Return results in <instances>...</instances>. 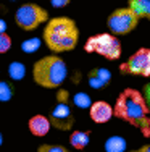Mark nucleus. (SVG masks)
<instances>
[{
  "instance_id": "obj_1",
  "label": "nucleus",
  "mask_w": 150,
  "mask_h": 152,
  "mask_svg": "<svg viewBox=\"0 0 150 152\" xmlns=\"http://www.w3.org/2000/svg\"><path fill=\"white\" fill-rule=\"evenodd\" d=\"M115 117L136 126L145 137H150V110L144 94L128 88L120 92L115 102Z\"/></svg>"
},
{
  "instance_id": "obj_2",
  "label": "nucleus",
  "mask_w": 150,
  "mask_h": 152,
  "mask_svg": "<svg viewBox=\"0 0 150 152\" xmlns=\"http://www.w3.org/2000/svg\"><path fill=\"white\" fill-rule=\"evenodd\" d=\"M44 42L52 52H71L79 42V29L74 20L55 16L44 28Z\"/></svg>"
},
{
  "instance_id": "obj_3",
  "label": "nucleus",
  "mask_w": 150,
  "mask_h": 152,
  "mask_svg": "<svg viewBox=\"0 0 150 152\" xmlns=\"http://www.w3.org/2000/svg\"><path fill=\"white\" fill-rule=\"evenodd\" d=\"M68 78V66L58 55H47L33 66V79L44 89H57Z\"/></svg>"
},
{
  "instance_id": "obj_4",
  "label": "nucleus",
  "mask_w": 150,
  "mask_h": 152,
  "mask_svg": "<svg viewBox=\"0 0 150 152\" xmlns=\"http://www.w3.org/2000/svg\"><path fill=\"white\" fill-rule=\"evenodd\" d=\"M84 50L87 53H97L108 60H118L121 57V42L115 34L100 32V34L91 36L84 44Z\"/></svg>"
},
{
  "instance_id": "obj_5",
  "label": "nucleus",
  "mask_w": 150,
  "mask_h": 152,
  "mask_svg": "<svg viewBox=\"0 0 150 152\" xmlns=\"http://www.w3.org/2000/svg\"><path fill=\"white\" fill-rule=\"evenodd\" d=\"M49 13L36 3H24L15 12V23L23 31H34L41 24L49 23Z\"/></svg>"
},
{
  "instance_id": "obj_6",
  "label": "nucleus",
  "mask_w": 150,
  "mask_h": 152,
  "mask_svg": "<svg viewBox=\"0 0 150 152\" xmlns=\"http://www.w3.org/2000/svg\"><path fill=\"white\" fill-rule=\"evenodd\" d=\"M57 105L50 112V123L53 128L60 131H70L74 125V117L70 107V92L65 89H60L57 94Z\"/></svg>"
},
{
  "instance_id": "obj_7",
  "label": "nucleus",
  "mask_w": 150,
  "mask_h": 152,
  "mask_svg": "<svg viewBox=\"0 0 150 152\" xmlns=\"http://www.w3.org/2000/svg\"><path fill=\"white\" fill-rule=\"evenodd\" d=\"M139 18L129 7L124 8H116L115 12H112L107 18V26L112 34L115 36H124L129 34L131 31H134L139 24Z\"/></svg>"
},
{
  "instance_id": "obj_8",
  "label": "nucleus",
  "mask_w": 150,
  "mask_h": 152,
  "mask_svg": "<svg viewBox=\"0 0 150 152\" xmlns=\"http://www.w3.org/2000/svg\"><path fill=\"white\" fill-rule=\"evenodd\" d=\"M120 71L133 76H150V49L141 47L126 61L120 65Z\"/></svg>"
},
{
  "instance_id": "obj_9",
  "label": "nucleus",
  "mask_w": 150,
  "mask_h": 152,
  "mask_svg": "<svg viewBox=\"0 0 150 152\" xmlns=\"http://www.w3.org/2000/svg\"><path fill=\"white\" fill-rule=\"evenodd\" d=\"M89 117L92 121L99 123H107L112 117H115V108L110 105L108 102H103V100H95L94 104L89 108Z\"/></svg>"
},
{
  "instance_id": "obj_10",
  "label": "nucleus",
  "mask_w": 150,
  "mask_h": 152,
  "mask_svg": "<svg viewBox=\"0 0 150 152\" xmlns=\"http://www.w3.org/2000/svg\"><path fill=\"white\" fill-rule=\"evenodd\" d=\"M28 128H29L31 134L42 137V136L49 134L50 128H52V123H50V118L44 117V115H34L28 121Z\"/></svg>"
},
{
  "instance_id": "obj_11",
  "label": "nucleus",
  "mask_w": 150,
  "mask_h": 152,
  "mask_svg": "<svg viewBox=\"0 0 150 152\" xmlns=\"http://www.w3.org/2000/svg\"><path fill=\"white\" fill-rule=\"evenodd\" d=\"M87 81H89V86H91V88L103 89V88L108 86L110 81H112V73H110V70H107V68H94V70L89 71Z\"/></svg>"
},
{
  "instance_id": "obj_12",
  "label": "nucleus",
  "mask_w": 150,
  "mask_h": 152,
  "mask_svg": "<svg viewBox=\"0 0 150 152\" xmlns=\"http://www.w3.org/2000/svg\"><path fill=\"white\" fill-rule=\"evenodd\" d=\"M128 7L139 18L150 20V0H128Z\"/></svg>"
},
{
  "instance_id": "obj_13",
  "label": "nucleus",
  "mask_w": 150,
  "mask_h": 152,
  "mask_svg": "<svg viewBox=\"0 0 150 152\" xmlns=\"http://www.w3.org/2000/svg\"><path fill=\"white\" fill-rule=\"evenodd\" d=\"M89 141H91V131H73L70 136V144L78 151H83L87 147Z\"/></svg>"
},
{
  "instance_id": "obj_14",
  "label": "nucleus",
  "mask_w": 150,
  "mask_h": 152,
  "mask_svg": "<svg viewBox=\"0 0 150 152\" xmlns=\"http://www.w3.org/2000/svg\"><path fill=\"white\" fill-rule=\"evenodd\" d=\"M126 139L123 136H110L105 141V152H126Z\"/></svg>"
},
{
  "instance_id": "obj_15",
  "label": "nucleus",
  "mask_w": 150,
  "mask_h": 152,
  "mask_svg": "<svg viewBox=\"0 0 150 152\" xmlns=\"http://www.w3.org/2000/svg\"><path fill=\"white\" fill-rule=\"evenodd\" d=\"M24 75H26V66H24V63H21V61H12V63L8 65L10 79H13V81H20V79L24 78Z\"/></svg>"
},
{
  "instance_id": "obj_16",
  "label": "nucleus",
  "mask_w": 150,
  "mask_h": 152,
  "mask_svg": "<svg viewBox=\"0 0 150 152\" xmlns=\"http://www.w3.org/2000/svg\"><path fill=\"white\" fill-rule=\"evenodd\" d=\"M41 39L39 37H31V39H26V41L21 44V50H23L24 53H34L37 52L39 49H41Z\"/></svg>"
},
{
  "instance_id": "obj_17",
  "label": "nucleus",
  "mask_w": 150,
  "mask_h": 152,
  "mask_svg": "<svg viewBox=\"0 0 150 152\" xmlns=\"http://www.w3.org/2000/svg\"><path fill=\"white\" fill-rule=\"evenodd\" d=\"M73 104L79 108H91V105L94 102H91V97L86 92H76L73 97Z\"/></svg>"
},
{
  "instance_id": "obj_18",
  "label": "nucleus",
  "mask_w": 150,
  "mask_h": 152,
  "mask_svg": "<svg viewBox=\"0 0 150 152\" xmlns=\"http://www.w3.org/2000/svg\"><path fill=\"white\" fill-rule=\"evenodd\" d=\"M13 97V88L8 81H2L0 83V100L2 102H8Z\"/></svg>"
},
{
  "instance_id": "obj_19",
  "label": "nucleus",
  "mask_w": 150,
  "mask_h": 152,
  "mask_svg": "<svg viewBox=\"0 0 150 152\" xmlns=\"http://www.w3.org/2000/svg\"><path fill=\"white\" fill-rule=\"evenodd\" d=\"M37 152H71V151L66 149L65 146H60V144H41L37 147Z\"/></svg>"
},
{
  "instance_id": "obj_20",
  "label": "nucleus",
  "mask_w": 150,
  "mask_h": 152,
  "mask_svg": "<svg viewBox=\"0 0 150 152\" xmlns=\"http://www.w3.org/2000/svg\"><path fill=\"white\" fill-rule=\"evenodd\" d=\"M12 47V37H10L7 32L0 34V53H7Z\"/></svg>"
},
{
  "instance_id": "obj_21",
  "label": "nucleus",
  "mask_w": 150,
  "mask_h": 152,
  "mask_svg": "<svg viewBox=\"0 0 150 152\" xmlns=\"http://www.w3.org/2000/svg\"><path fill=\"white\" fill-rule=\"evenodd\" d=\"M142 94H144V99H145L147 107H149V110H150V83H147V84L142 88Z\"/></svg>"
},
{
  "instance_id": "obj_22",
  "label": "nucleus",
  "mask_w": 150,
  "mask_h": 152,
  "mask_svg": "<svg viewBox=\"0 0 150 152\" xmlns=\"http://www.w3.org/2000/svg\"><path fill=\"white\" fill-rule=\"evenodd\" d=\"M50 3H52V7H55V8H63V7L70 5L71 0H49Z\"/></svg>"
},
{
  "instance_id": "obj_23",
  "label": "nucleus",
  "mask_w": 150,
  "mask_h": 152,
  "mask_svg": "<svg viewBox=\"0 0 150 152\" xmlns=\"http://www.w3.org/2000/svg\"><path fill=\"white\" fill-rule=\"evenodd\" d=\"M129 152H150V144H144V146H141L139 149H133Z\"/></svg>"
},
{
  "instance_id": "obj_24",
  "label": "nucleus",
  "mask_w": 150,
  "mask_h": 152,
  "mask_svg": "<svg viewBox=\"0 0 150 152\" xmlns=\"http://www.w3.org/2000/svg\"><path fill=\"white\" fill-rule=\"evenodd\" d=\"M5 20H0V34H2V32H5Z\"/></svg>"
},
{
  "instance_id": "obj_25",
  "label": "nucleus",
  "mask_w": 150,
  "mask_h": 152,
  "mask_svg": "<svg viewBox=\"0 0 150 152\" xmlns=\"http://www.w3.org/2000/svg\"><path fill=\"white\" fill-rule=\"evenodd\" d=\"M13 2H15V0H13Z\"/></svg>"
}]
</instances>
